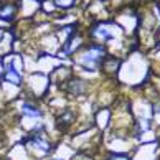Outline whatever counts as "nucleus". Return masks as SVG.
Wrapping results in <instances>:
<instances>
[{"mask_svg": "<svg viewBox=\"0 0 160 160\" xmlns=\"http://www.w3.org/2000/svg\"><path fill=\"white\" fill-rule=\"evenodd\" d=\"M108 56V50L101 43H91L84 46L79 55H78V64L84 71H96L101 69L102 60Z\"/></svg>", "mask_w": 160, "mask_h": 160, "instance_id": "nucleus-1", "label": "nucleus"}, {"mask_svg": "<svg viewBox=\"0 0 160 160\" xmlns=\"http://www.w3.org/2000/svg\"><path fill=\"white\" fill-rule=\"evenodd\" d=\"M114 27H116V23H112V22H99L98 25H94L89 30V35L92 40H98L102 45L106 41H111L114 38V32L111 30Z\"/></svg>", "mask_w": 160, "mask_h": 160, "instance_id": "nucleus-2", "label": "nucleus"}, {"mask_svg": "<svg viewBox=\"0 0 160 160\" xmlns=\"http://www.w3.org/2000/svg\"><path fill=\"white\" fill-rule=\"evenodd\" d=\"M64 91H66L68 96L71 98H79L84 96V94L89 91V82L84 79H78V78H71L66 81V86H64Z\"/></svg>", "mask_w": 160, "mask_h": 160, "instance_id": "nucleus-3", "label": "nucleus"}, {"mask_svg": "<svg viewBox=\"0 0 160 160\" xmlns=\"http://www.w3.org/2000/svg\"><path fill=\"white\" fill-rule=\"evenodd\" d=\"M25 142L32 147V149H38V150H41L43 153L51 152V147H53L51 142L46 140L41 132H32L30 135H28V139H27Z\"/></svg>", "mask_w": 160, "mask_h": 160, "instance_id": "nucleus-4", "label": "nucleus"}, {"mask_svg": "<svg viewBox=\"0 0 160 160\" xmlns=\"http://www.w3.org/2000/svg\"><path fill=\"white\" fill-rule=\"evenodd\" d=\"M121 64H122V60L119 56H114V55H108L102 60V64H101V71L109 76H116L121 69Z\"/></svg>", "mask_w": 160, "mask_h": 160, "instance_id": "nucleus-5", "label": "nucleus"}, {"mask_svg": "<svg viewBox=\"0 0 160 160\" xmlns=\"http://www.w3.org/2000/svg\"><path fill=\"white\" fill-rule=\"evenodd\" d=\"M3 81L12 82V84H15V86L22 84V73L15 68V64L12 63V58H10V63L3 64Z\"/></svg>", "mask_w": 160, "mask_h": 160, "instance_id": "nucleus-6", "label": "nucleus"}, {"mask_svg": "<svg viewBox=\"0 0 160 160\" xmlns=\"http://www.w3.org/2000/svg\"><path fill=\"white\" fill-rule=\"evenodd\" d=\"M18 7L13 2H2L0 3V20L2 22H13L17 17Z\"/></svg>", "mask_w": 160, "mask_h": 160, "instance_id": "nucleus-7", "label": "nucleus"}, {"mask_svg": "<svg viewBox=\"0 0 160 160\" xmlns=\"http://www.w3.org/2000/svg\"><path fill=\"white\" fill-rule=\"evenodd\" d=\"M20 112H22V116L32 117V119H40V117H43V111H41L37 104L30 102V101H27V102H22Z\"/></svg>", "mask_w": 160, "mask_h": 160, "instance_id": "nucleus-8", "label": "nucleus"}, {"mask_svg": "<svg viewBox=\"0 0 160 160\" xmlns=\"http://www.w3.org/2000/svg\"><path fill=\"white\" fill-rule=\"evenodd\" d=\"M56 122L61 129H68L69 126H73L76 122V112L73 109H63L60 112V116H58Z\"/></svg>", "mask_w": 160, "mask_h": 160, "instance_id": "nucleus-9", "label": "nucleus"}, {"mask_svg": "<svg viewBox=\"0 0 160 160\" xmlns=\"http://www.w3.org/2000/svg\"><path fill=\"white\" fill-rule=\"evenodd\" d=\"M104 160H132V153H127V152H111Z\"/></svg>", "mask_w": 160, "mask_h": 160, "instance_id": "nucleus-10", "label": "nucleus"}, {"mask_svg": "<svg viewBox=\"0 0 160 160\" xmlns=\"http://www.w3.org/2000/svg\"><path fill=\"white\" fill-rule=\"evenodd\" d=\"M55 5L58 8H63V10H69L78 5V0H55Z\"/></svg>", "mask_w": 160, "mask_h": 160, "instance_id": "nucleus-11", "label": "nucleus"}, {"mask_svg": "<svg viewBox=\"0 0 160 160\" xmlns=\"http://www.w3.org/2000/svg\"><path fill=\"white\" fill-rule=\"evenodd\" d=\"M152 119L160 126V101H153L152 102Z\"/></svg>", "mask_w": 160, "mask_h": 160, "instance_id": "nucleus-12", "label": "nucleus"}, {"mask_svg": "<svg viewBox=\"0 0 160 160\" xmlns=\"http://www.w3.org/2000/svg\"><path fill=\"white\" fill-rule=\"evenodd\" d=\"M55 160H61V158H55Z\"/></svg>", "mask_w": 160, "mask_h": 160, "instance_id": "nucleus-13", "label": "nucleus"}]
</instances>
